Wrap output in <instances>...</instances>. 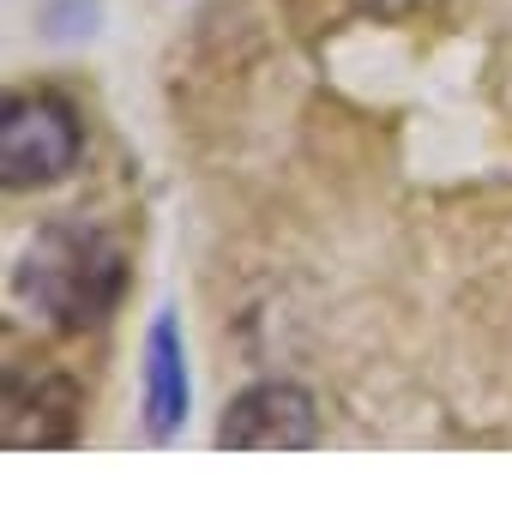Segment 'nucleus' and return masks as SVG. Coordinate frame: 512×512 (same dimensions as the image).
Returning a JSON list of instances; mask_svg holds the SVG:
<instances>
[{"label": "nucleus", "mask_w": 512, "mask_h": 512, "mask_svg": "<svg viewBox=\"0 0 512 512\" xmlns=\"http://www.w3.org/2000/svg\"><path fill=\"white\" fill-rule=\"evenodd\" d=\"M25 296L61 326H91L121 296V253L91 229H49L25 260Z\"/></svg>", "instance_id": "obj_1"}, {"label": "nucleus", "mask_w": 512, "mask_h": 512, "mask_svg": "<svg viewBox=\"0 0 512 512\" xmlns=\"http://www.w3.org/2000/svg\"><path fill=\"white\" fill-rule=\"evenodd\" d=\"M79 151H85L79 115H73V103H61L49 91L13 97L7 115H0V181L7 187L61 181L79 163Z\"/></svg>", "instance_id": "obj_2"}, {"label": "nucleus", "mask_w": 512, "mask_h": 512, "mask_svg": "<svg viewBox=\"0 0 512 512\" xmlns=\"http://www.w3.org/2000/svg\"><path fill=\"white\" fill-rule=\"evenodd\" d=\"M217 446H229V452H308V446H320V410L290 380L247 386L223 410Z\"/></svg>", "instance_id": "obj_3"}, {"label": "nucleus", "mask_w": 512, "mask_h": 512, "mask_svg": "<svg viewBox=\"0 0 512 512\" xmlns=\"http://www.w3.org/2000/svg\"><path fill=\"white\" fill-rule=\"evenodd\" d=\"M187 416V374H181V338H175V320L157 314L151 326V344H145V422L157 440H169Z\"/></svg>", "instance_id": "obj_4"}, {"label": "nucleus", "mask_w": 512, "mask_h": 512, "mask_svg": "<svg viewBox=\"0 0 512 512\" xmlns=\"http://www.w3.org/2000/svg\"><path fill=\"white\" fill-rule=\"evenodd\" d=\"M368 19H416V13H434L440 0H356Z\"/></svg>", "instance_id": "obj_5"}]
</instances>
